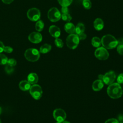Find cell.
<instances>
[{
    "instance_id": "1",
    "label": "cell",
    "mask_w": 123,
    "mask_h": 123,
    "mask_svg": "<svg viewBox=\"0 0 123 123\" xmlns=\"http://www.w3.org/2000/svg\"><path fill=\"white\" fill-rule=\"evenodd\" d=\"M107 92L108 96L113 99L120 98L123 93L122 87L118 83H113L110 85L107 88Z\"/></svg>"
},
{
    "instance_id": "2",
    "label": "cell",
    "mask_w": 123,
    "mask_h": 123,
    "mask_svg": "<svg viewBox=\"0 0 123 123\" xmlns=\"http://www.w3.org/2000/svg\"><path fill=\"white\" fill-rule=\"evenodd\" d=\"M101 44L106 49H112L118 45L117 40L111 35L107 34L102 37L101 39Z\"/></svg>"
},
{
    "instance_id": "3",
    "label": "cell",
    "mask_w": 123,
    "mask_h": 123,
    "mask_svg": "<svg viewBox=\"0 0 123 123\" xmlns=\"http://www.w3.org/2000/svg\"><path fill=\"white\" fill-rule=\"evenodd\" d=\"M25 57L27 60L34 62L37 61L39 59L40 53L36 49L30 48L25 50Z\"/></svg>"
},
{
    "instance_id": "4",
    "label": "cell",
    "mask_w": 123,
    "mask_h": 123,
    "mask_svg": "<svg viewBox=\"0 0 123 123\" xmlns=\"http://www.w3.org/2000/svg\"><path fill=\"white\" fill-rule=\"evenodd\" d=\"M79 40L80 39L77 34H71L67 37L66 43L69 49H74L77 47L79 43Z\"/></svg>"
},
{
    "instance_id": "5",
    "label": "cell",
    "mask_w": 123,
    "mask_h": 123,
    "mask_svg": "<svg viewBox=\"0 0 123 123\" xmlns=\"http://www.w3.org/2000/svg\"><path fill=\"white\" fill-rule=\"evenodd\" d=\"M61 13L59 10L56 7L50 8L48 12V17L52 22H56L61 18Z\"/></svg>"
},
{
    "instance_id": "6",
    "label": "cell",
    "mask_w": 123,
    "mask_h": 123,
    "mask_svg": "<svg viewBox=\"0 0 123 123\" xmlns=\"http://www.w3.org/2000/svg\"><path fill=\"white\" fill-rule=\"evenodd\" d=\"M29 92L32 97L37 100L39 99L42 95V89L41 86L37 84H34L31 86Z\"/></svg>"
},
{
    "instance_id": "7",
    "label": "cell",
    "mask_w": 123,
    "mask_h": 123,
    "mask_svg": "<svg viewBox=\"0 0 123 123\" xmlns=\"http://www.w3.org/2000/svg\"><path fill=\"white\" fill-rule=\"evenodd\" d=\"M41 16V13L38 9L32 8L27 12V17L31 21L35 22L39 20Z\"/></svg>"
},
{
    "instance_id": "8",
    "label": "cell",
    "mask_w": 123,
    "mask_h": 123,
    "mask_svg": "<svg viewBox=\"0 0 123 123\" xmlns=\"http://www.w3.org/2000/svg\"><path fill=\"white\" fill-rule=\"evenodd\" d=\"M95 57L99 60H106L109 56V53L106 48L103 47L98 48L94 53Z\"/></svg>"
},
{
    "instance_id": "9",
    "label": "cell",
    "mask_w": 123,
    "mask_h": 123,
    "mask_svg": "<svg viewBox=\"0 0 123 123\" xmlns=\"http://www.w3.org/2000/svg\"><path fill=\"white\" fill-rule=\"evenodd\" d=\"M53 116L55 120L57 122L62 123L66 119V114L63 110L58 108L54 110L53 112Z\"/></svg>"
},
{
    "instance_id": "10",
    "label": "cell",
    "mask_w": 123,
    "mask_h": 123,
    "mask_svg": "<svg viewBox=\"0 0 123 123\" xmlns=\"http://www.w3.org/2000/svg\"><path fill=\"white\" fill-rule=\"evenodd\" d=\"M116 79V74L114 71H111L103 75L102 81L106 85H111L113 83Z\"/></svg>"
},
{
    "instance_id": "11",
    "label": "cell",
    "mask_w": 123,
    "mask_h": 123,
    "mask_svg": "<svg viewBox=\"0 0 123 123\" xmlns=\"http://www.w3.org/2000/svg\"><path fill=\"white\" fill-rule=\"evenodd\" d=\"M29 40L33 43H39L42 40V36L38 32H33L28 36Z\"/></svg>"
},
{
    "instance_id": "12",
    "label": "cell",
    "mask_w": 123,
    "mask_h": 123,
    "mask_svg": "<svg viewBox=\"0 0 123 123\" xmlns=\"http://www.w3.org/2000/svg\"><path fill=\"white\" fill-rule=\"evenodd\" d=\"M49 32L50 35L55 38H58L61 35L60 29L55 25H52L50 26L49 29Z\"/></svg>"
},
{
    "instance_id": "13",
    "label": "cell",
    "mask_w": 123,
    "mask_h": 123,
    "mask_svg": "<svg viewBox=\"0 0 123 123\" xmlns=\"http://www.w3.org/2000/svg\"><path fill=\"white\" fill-rule=\"evenodd\" d=\"M104 86L103 82L99 79L95 80L92 84V89L94 91H100Z\"/></svg>"
},
{
    "instance_id": "14",
    "label": "cell",
    "mask_w": 123,
    "mask_h": 123,
    "mask_svg": "<svg viewBox=\"0 0 123 123\" xmlns=\"http://www.w3.org/2000/svg\"><path fill=\"white\" fill-rule=\"evenodd\" d=\"M103 21L99 18H96L93 23V26L95 29L98 31L102 30L104 27Z\"/></svg>"
},
{
    "instance_id": "15",
    "label": "cell",
    "mask_w": 123,
    "mask_h": 123,
    "mask_svg": "<svg viewBox=\"0 0 123 123\" xmlns=\"http://www.w3.org/2000/svg\"><path fill=\"white\" fill-rule=\"evenodd\" d=\"M27 81L30 83V84H36L38 81V77L36 73H30L27 76Z\"/></svg>"
},
{
    "instance_id": "16",
    "label": "cell",
    "mask_w": 123,
    "mask_h": 123,
    "mask_svg": "<svg viewBox=\"0 0 123 123\" xmlns=\"http://www.w3.org/2000/svg\"><path fill=\"white\" fill-rule=\"evenodd\" d=\"M75 26L72 23L68 22L64 25V30L68 34H74L75 32Z\"/></svg>"
},
{
    "instance_id": "17",
    "label": "cell",
    "mask_w": 123,
    "mask_h": 123,
    "mask_svg": "<svg viewBox=\"0 0 123 123\" xmlns=\"http://www.w3.org/2000/svg\"><path fill=\"white\" fill-rule=\"evenodd\" d=\"M19 88L23 91H27L29 90L31 87V84L27 80H23L19 83Z\"/></svg>"
},
{
    "instance_id": "18",
    "label": "cell",
    "mask_w": 123,
    "mask_h": 123,
    "mask_svg": "<svg viewBox=\"0 0 123 123\" xmlns=\"http://www.w3.org/2000/svg\"><path fill=\"white\" fill-rule=\"evenodd\" d=\"M51 49V46L49 44H44L42 45L39 49V52L41 53H47Z\"/></svg>"
},
{
    "instance_id": "19",
    "label": "cell",
    "mask_w": 123,
    "mask_h": 123,
    "mask_svg": "<svg viewBox=\"0 0 123 123\" xmlns=\"http://www.w3.org/2000/svg\"><path fill=\"white\" fill-rule=\"evenodd\" d=\"M85 29V25L82 23H78L75 26V32L77 35L84 33Z\"/></svg>"
},
{
    "instance_id": "20",
    "label": "cell",
    "mask_w": 123,
    "mask_h": 123,
    "mask_svg": "<svg viewBox=\"0 0 123 123\" xmlns=\"http://www.w3.org/2000/svg\"><path fill=\"white\" fill-rule=\"evenodd\" d=\"M91 44L94 47L98 48L101 44V39L97 37H94L92 38Z\"/></svg>"
},
{
    "instance_id": "21",
    "label": "cell",
    "mask_w": 123,
    "mask_h": 123,
    "mask_svg": "<svg viewBox=\"0 0 123 123\" xmlns=\"http://www.w3.org/2000/svg\"><path fill=\"white\" fill-rule=\"evenodd\" d=\"M44 27V22L41 20H39L37 21V23L35 25V29L37 32H41L43 30Z\"/></svg>"
},
{
    "instance_id": "22",
    "label": "cell",
    "mask_w": 123,
    "mask_h": 123,
    "mask_svg": "<svg viewBox=\"0 0 123 123\" xmlns=\"http://www.w3.org/2000/svg\"><path fill=\"white\" fill-rule=\"evenodd\" d=\"M58 1L62 7H68L72 3L73 0H58Z\"/></svg>"
},
{
    "instance_id": "23",
    "label": "cell",
    "mask_w": 123,
    "mask_h": 123,
    "mask_svg": "<svg viewBox=\"0 0 123 123\" xmlns=\"http://www.w3.org/2000/svg\"><path fill=\"white\" fill-rule=\"evenodd\" d=\"M8 58L3 54L0 53V64L5 65L7 64L8 61Z\"/></svg>"
},
{
    "instance_id": "24",
    "label": "cell",
    "mask_w": 123,
    "mask_h": 123,
    "mask_svg": "<svg viewBox=\"0 0 123 123\" xmlns=\"http://www.w3.org/2000/svg\"><path fill=\"white\" fill-rule=\"evenodd\" d=\"M54 43L56 46L59 48H62L63 46V42L62 40L58 37L55 38L54 40Z\"/></svg>"
},
{
    "instance_id": "25",
    "label": "cell",
    "mask_w": 123,
    "mask_h": 123,
    "mask_svg": "<svg viewBox=\"0 0 123 123\" xmlns=\"http://www.w3.org/2000/svg\"><path fill=\"white\" fill-rule=\"evenodd\" d=\"M84 7L86 9H90L91 8L92 4L90 0H83L82 2Z\"/></svg>"
},
{
    "instance_id": "26",
    "label": "cell",
    "mask_w": 123,
    "mask_h": 123,
    "mask_svg": "<svg viewBox=\"0 0 123 123\" xmlns=\"http://www.w3.org/2000/svg\"><path fill=\"white\" fill-rule=\"evenodd\" d=\"M61 18L62 19V20L69 22L72 20V17L69 13H64L62 14L61 15Z\"/></svg>"
},
{
    "instance_id": "27",
    "label": "cell",
    "mask_w": 123,
    "mask_h": 123,
    "mask_svg": "<svg viewBox=\"0 0 123 123\" xmlns=\"http://www.w3.org/2000/svg\"><path fill=\"white\" fill-rule=\"evenodd\" d=\"M5 71L7 74H12L14 71V69L13 67L7 64L5 67Z\"/></svg>"
},
{
    "instance_id": "28",
    "label": "cell",
    "mask_w": 123,
    "mask_h": 123,
    "mask_svg": "<svg viewBox=\"0 0 123 123\" xmlns=\"http://www.w3.org/2000/svg\"><path fill=\"white\" fill-rule=\"evenodd\" d=\"M16 63H17L16 61L14 59L11 58V59H9L8 60L7 64H8L11 66L13 67L16 65Z\"/></svg>"
},
{
    "instance_id": "29",
    "label": "cell",
    "mask_w": 123,
    "mask_h": 123,
    "mask_svg": "<svg viewBox=\"0 0 123 123\" xmlns=\"http://www.w3.org/2000/svg\"><path fill=\"white\" fill-rule=\"evenodd\" d=\"M117 51L120 55H123V45H118Z\"/></svg>"
},
{
    "instance_id": "30",
    "label": "cell",
    "mask_w": 123,
    "mask_h": 123,
    "mask_svg": "<svg viewBox=\"0 0 123 123\" xmlns=\"http://www.w3.org/2000/svg\"><path fill=\"white\" fill-rule=\"evenodd\" d=\"M3 51L6 53H10L12 52L13 49L10 46H5L4 48Z\"/></svg>"
},
{
    "instance_id": "31",
    "label": "cell",
    "mask_w": 123,
    "mask_h": 123,
    "mask_svg": "<svg viewBox=\"0 0 123 123\" xmlns=\"http://www.w3.org/2000/svg\"><path fill=\"white\" fill-rule=\"evenodd\" d=\"M117 81L119 84H123V73L120 74L118 76Z\"/></svg>"
},
{
    "instance_id": "32",
    "label": "cell",
    "mask_w": 123,
    "mask_h": 123,
    "mask_svg": "<svg viewBox=\"0 0 123 123\" xmlns=\"http://www.w3.org/2000/svg\"><path fill=\"white\" fill-rule=\"evenodd\" d=\"M105 123H119V121L116 119L111 118L107 120Z\"/></svg>"
},
{
    "instance_id": "33",
    "label": "cell",
    "mask_w": 123,
    "mask_h": 123,
    "mask_svg": "<svg viewBox=\"0 0 123 123\" xmlns=\"http://www.w3.org/2000/svg\"><path fill=\"white\" fill-rule=\"evenodd\" d=\"M61 12L62 14L64 13H68L69 10L67 7L66 6H62L61 9Z\"/></svg>"
},
{
    "instance_id": "34",
    "label": "cell",
    "mask_w": 123,
    "mask_h": 123,
    "mask_svg": "<svg viewBox=\"0 0 123 123\" xmlns=\"http://www.w3.org/2000/svg\"><path fill=\"white\" fill-rule=\"evenodd\" d=\"M78 36V37L79 38L80 40H84L86 38V34H85L84 33H81L80 34H79V35H77Z\"/></svg>"
},
{
    "instance_id": "35",
    "label": "cell",
    "mask_w": 123,
    "mask_h": 123,
    "mask_svg": "<svg viewBox=\"0 0 123 123\" xmlns=\"http://www.w3.org/2000/svg\"><path fill=\"white\" fill-rule=\"evenodd\" d=\"M117 120L119 122H123V113H121L118 114L117 116Z\"/></svg>"
},
{
    "instance_id": "36",
    "label": "cell",
    "mask_w": 123,
    "mask_h": 123,
    "mask_svg": "<svg viewBox=\"0 0 123 123\" xmlns=\"http://www.w3.org/2000/svg\"><path fill=\"white\" fill-rule=\"evenodd\" d=\"M4 47L5 46L3 43L1 41H0V53H1L2 51H3Z\"/></svg>"
},
{
    "instance_id": "37",
    "label": "cell",
    "mask_w": 123,
    "mask_h": 123,
    "mask_svg": "<svg viewBox=\"0 0 123 123\" xmlns=\"http://www.w3.org/2000/svg\"><path fill=\"white\" fill-rule=\"evenodd\" d=\"M2 1L6 4H9L11 3L14 0H1Z\"/></svg>"
},
{
    "instance_id": "38",
    "label": "cell",
    "mask_w": 123,
    "mask_h": 123,
    "mask_svg": "<svg viewBox=\"0 0 123 123\" xmlns=\"http://www.w3.org/2000/svg\"><path fill=\"white\" fill-rule=\"evenodd\" d=\"M118 41V45H123V38H120L118 40H117Z\"/></svg>"
},
{
    "instance_id": "39",
    "label": "cell",
    "mask_w": 123,
    "mask_h": 123,
    "mask_svg": "<svg viewBox=\"0 0 123 123\" xmlns=\"http://www.w3.org/2000/svg\"><path fill=\"white\" fill-rule=\"evenodd\" d=\"M98 78L99 80H101L102 81V79H103V74H99L98 75Z\"/></svg>"
},
{
    "instance_id": "40",
    "label": "cell",
    "mask_w": 123,
    "mask_h": 123,
    "mask_svg": "<svg viewBox=\"0 0 123 123\" xmlns=\"http://www.w3.org/2000/svg\"><path fill=\"white\" fill-rule=\"evenodd\" d=\"M62 123H71L69 122V121H64Z\"/></svg>"
},
{
    "instance_id": "41",
    "label": "cell",
    "mask_w": 123,
    "mask_h": 123,
    "mask_svg": "<svg viewBox=\"0 0 123 123\" xmlns=\"http://www.w3.org/2000/svg\"><path fill=\"white\" fill-rule=\"evenodd\" d=\"M1 112V107H0V114Z\"/></svg>"
},
{
    "instance_id": "42",
    "label": "cell",
    "mask_w": 123,
    "mask_h": 123,
    "mask_svg": "<svg viewBox=\"0 0 123 123\" xmlns=\"http://www.w3.org/2000/svg\"><path fill=\"white\" fill-rule=\"evenodd\" d=\"M119 123H123V122H119Z\"/></svg>"
},
{
    "instance_id": "43",
    "label": "cell",
    "mask_w": 123,
    "mask_h": 123,
    "mask_svg": "<svg viewBox=\"0 0 123 123\" xmlns=\"http://www.w3.org/2000/svg\"><path fill=\"white\" fill-rule=\"evenodd\" d=\"M56 123H62V122H57Z\"/></svg>"
},
{
    "instance_id": "44",
    "label": "cell",
    "mask_w": 123,
    "mask_h": 123,
    "mask_svg": "<svg viewBox=\"0 0 123 123\" xmlns=\"http://www.w3.org/2000/svg\"><path fill=\"white\" fill-rule=\"evenodd\" d=\"M0 123H1V121H0Z\"/></svg>"
}]
</instances>
